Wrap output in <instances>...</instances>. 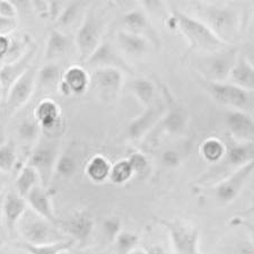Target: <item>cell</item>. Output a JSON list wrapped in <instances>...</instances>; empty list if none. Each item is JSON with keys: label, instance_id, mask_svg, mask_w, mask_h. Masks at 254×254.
<instances>
[{"label": "cell", "instance_id": "obj_20", "mask_svg": "<svg viewBox=\"0 0 254 254\" xmlns=\"http://www.w3.org/2000/svg\"><path fill=\"white\" fill-rule=\"evenodd\" d=\"M35 120L42 130L48 131V132H55L61 126L59 105L49 98L42 100L35 109Z\"/></svg>", "mask_w": 254, "mask_h": 254}, {"label": "cell", "instance_id": "obj_27", "mask_svg": "<svg viewBox=\"0 0 254 254\" xmlns=\"http://www.w3.org/2000/svg\"><path fill=\"white\" fill-rule=\"evenodd\" d=\"M40 178L38 172H36L32 166L24 165L22 169H20L17 178L15 180V190L18 192V193L23 196V198L26 199L28 193L34 189L35 187L40 186Z\"/></svg>", "mask_w": 254, "mask_h": 254}, {"label": "cell", "instance_id": "obj_22", "mask_svg": "<svg viewBox=\"0 0 254 254\" xmlns=\"http://www.w3.org/2000/svg\"><path fill=\"white\" fill-rule=\"evenodd\" d=\"M228 81L254 94V67L242 55H240Z\"/></svg>", "mask_w": 254, "mask_h": 254}, {"label": "cell", "instance_id": "obj_26", "mask_svg": "<svg viewBox=\"0 0 254 254\" xmlns=\"http://www.w3.org/2000/svg\"><path fill=\"white\" fill-rule=\"evenodd\" d=\"M112 165L102 155H95L86 165V175L94 183H103L110 178Z\"/></svg>", "mask_w": 254, "mask_h": 254}, {"label": "cell", "instance_id": "obj_37", "mask_svg": "<svg viewBox=\"0 0 254 254\" xmlns=\"http://www.w3.org/2000/svg\"><path fill=\"white\" fill-rule=\"evenodd\" d=\"M77 170L76 159L70 155H61L56 164V173L64 178H68L75 173Z\"/></svg>", "mask_w": 254, "mask_h": 254}, {"label": "cell", "instance_id": "obj_35", "mask_svg": "<svg viewBox=\"0 0 254 254\" xmlns=\"http://www.w3.org/2000/svg\"><path fill=\"white\" fill-rule=\"evenodd\" d=\"M81 7H83V3L80 1L70 2L68 3V5H65L63 13L59 16V18L56 20L57 26L61 28L71 26L72 24L79 18Z\"/></svg>", "mask_w": 254, "mask_h": 254}, {"label": "cell", "instance_id": "obj_11", "mask_svg": "<svg viewBox=\"0 0 254 254\" xmlns=\"http://www.w3.org/2000/svg\"><path fill=\"white\" fill-rule=\"evenodd\" d=\"M91 87L102 100L111 101L124 86V71L118 68H96L91 75Z\"/></svg>", "mask_w": 254, "mask_h": 254}, {"label": "cell", "instance_id": "obj_43", "mask_svg": "<svg viewBox=\"0 0 254 254\" xmlns=\"http://www.w3.org/2000/svg\"><path fill=\"white\" fill-rule=\"evenodd\" d=\"M16 26H17L16 19L0 17V35L9 34L11 31L15 30Z\"/></svg>", "mask_w": 254, "mask_h": 254}, {"label": "cell", "instance_id": "obj_21", "mask_svg": "<svg viewBox=\"0 0 254 254\" xmlns=\"http://www.w3.org/2000/svg\"><path fill=\"white\" fill-rule=\"evenodd\" d=\"M118 44L127 56L139 58L150 51L151 41L142 35L128 31H120L117 35Z\"/></svg>", "mask_w": 254, "mask_h": 254}, {"label": "cell", "instance_id": "obj_15", "mask_svg": "<svg viewBox=\"0 0 254 254\" xmlns=\"http://www.w3.org/2000/svg\"><path fill=\"white\" fill-rule=\"evenodd\" d=\"M226 127L235 141L254 145V118L243 111H231L226 114Z\"/></svg>", "mask_w": 254, "mask_h": 254}, {"label": "cell", "instance_id": "obj_18", "mask_svg": "<svg viewBox=\"0 0 254 254\" xmlns=\"http://www.w3.org/2000/svg\"><path fill=\"white\" fill-rule=\"evenodd\" d=\"M85 64L93 65L94 69L118 68L122 71H130L129 65L118 55L112 44L109 42H102L101 46L96 49V51L89 57Z\"/></svg>", "mask_w": 254, "mask_h": 254}, {"label": "cell", "instance_id": "obj_29", "mask_svg": "<svg viewBox=\"0 0 254 254\" xmlns=\"http://www.w3.org/2000/svg\"><path fill=\"white\" fill-rule=\"evenodd\" d=\"M70 39L60 30H52L46 44V58L51 60L58 58L68 50Z\"/></svg>", "mask_w": 254, "mask_h": 254}, {"label": "cell", "instance_id": "obj_49", "mask_svg": "<svg viewBox=\"0 0 254 254\" xmlns=\"http://www.w3.org/2000/svg\"><path fill=\"white\" fill-rule=\"evenodd\" d=\"M245 214H247V215L254 214V195H253V198H252L251 204H250V207L247 209V211H245Z\"/></svg>", "mask_w": 254, "mask_h": 254}, {"label": "cell", "instance_id": "obj_4", "mask_svg": "<svg viewBox=\"0 0 254 254\" xmlns=\"http://www.w3.org/2000/svg\"><path fill=\"white\" fill-rule=\"evenodd\" d=\"M17 231L23 237L24 242L34 245L53 244L71 240L60 231L58 225L50 223L33 211H26V214L18 223Z\"/></svg>", "mask_w": 254, "mask_h": 254}, {"label": "cell", "instance_id": "obj_32", "mask_svg": "<svg viewBox=\"0 0 254 254\" xmlns=\"http://www.w3.org/2000/svg\"><path fill=\"white\" fill-rule=\"evenodd\" d=\"M17 162V153L13 141L0 142V173L6 174L14 170Z\"/></svg>", "mask_w": 254, "mask_h": 254}, {"label": "cell", "instance_id": "obj_28", "mask_svg": "<svg viewBox=\"0 0 254 254\" xmlns=\"http://www.w3.org/2000/svg\"><path fill=\"white\" fill-rule=\"evenodd\" d=\"M131 91H132L139 103L145 109L154 104L155 95H156V86L151 80L147 78H137L132 81Z\"/></svg>", "mask_w": 254, "mask_h": 254}, {"label": "cell", "instance_id": "obj_13", "mask_svg": "<svg viewBox=\"0 0 254 254\" xmlns=\"http://www.w3.org/2000/svg\"><path fill=\"white\" fill-rule=\"evenodd\" d=\"M27 201L17 191L7 192L2 199V223L9 234L17 231L18 223L27 211Z\"/></svg>", "mask_w": 254, "mask_h": 254}, {"label": "cell", "instance_id": "obj_17", "mask_svg": "<svg viewBox=\"0 0 254 254\" xmlns=\"http://www.w3.org/2000/svg\"><path fill=\"white\" fill-rule=\"evenodd\" d=\"M91 85V76L84 68L73 65L65 70L63 80L58 85L60 93L64 95H80L85 93Z\"/></svg>", "mask_w": 254, "mask_h": 254}, {"label": "cell", "instance_id": "obj_12", "mask_svg": "<svg viewBox=\"0 0 254 254\" xmlns=\"http://www.w3.org/2000/svg\"><path fill=\"white\" fill-rule=\"evenodd\" d=\"M35 52L36 47L31 46L20 58L1 65L0 68V91L2 93L3 98L7 97L8 92L10 91L16 81L30 69Z\"/></svg>", "mask_w": 254, "mask_h": 254}, {"label": "cell", "instance_id": "obj_40", "mask_svg": "<svg viewBox=\"0 0 254 254\" xmlns=\"http://www.w3.org/2000/svg\"><path fill=\"white\" fill-rule=\"evenodd\" d=\"M181 162H182L181 155H180L176 150H173V149L165 150L162 155V163L166 167H170V169L179 167L181 165Z\"/></svg>", "mask_w": 254, "mask_h": 254}, {"label": "cell", "instance_id": "obj_36", "mask_svg": "<svg viewBox=\"0 0 254 254\" xmlns=\"http://www.w3.org/2000/svg\"><path fill=\"white\" fill-rule=\"evenodd\" d=\"M40 126L36 120H23L20 122L17 129L18 137L25 142H33L39 138L40 134Z\"/></svg>", "mask_w": 254, "mask_h": 254}, {"label": "cell", "instance_id": "obj_51", "mask_svg": "<svg viewBox=\"0 0 254 254\" xmlns=\"http://www.w3.org/2000/svg\"><path fill=\"white\" fill-rule=\"evenodd\" d=\"M2 199L0 198V225L2 223Z\"/></svg>", "mask_w": 254, "mask_h": 254}, {"label": "cell", "instance_id": "obj_16", "mask_svg": "<svg viewBox=\"0 0 254 254\" xmlns=\"http://www.w3.org/2000/svg\"><path fill=\"white\" fill-rule=\"evenodd\" d=\"M59 227L64 229L65 234L70 236L72 241L84 243L88 241L94 231L93 216L87 211H76L68 217L64 222H60Z\"/></svg>", "mask_w": 254, "mask_h": 254}, {"label": "cell", "instance_id": "obj_1", "mask_svg": "<svg viewBox=\"0 0 254 254\" xmlns=\"http://www.w3.org/2000/svg\"><path fill=\"white\" fill-rule=\"evenodd\" d=\"M203 22L220 41L233 46L240 35L241 15L235 8L217 3H202L196 17Z\"/></svg>", "mask_w": 254, "mask_h": 254}, {"label": "cell", "instance_id": "obj_44", "mask_svg": "<svg viewBox=\"0 0 254 254\" xmlns=\"http://www.w3.org/2000/svg\"><path fill=\"white\" fill-rule=\"evenodd\" d=\"M11 46V40L7 35H0V60L7 58Z\"/></svg>", "mask_w": 254, "mask_h": 254}, {"label": "cell", "instance_id": "obj_14", "mask_svg": "<svg viewBox=\"0 0 254 254\" xmlns=\"http://www.w3.org/2000/svg\"><path fill=\"white\" fill-rule=\"evenodd\" d=\"M164 113L165 110L159 104H153L149 108H146L140 116L130 122L127 128V134L129 139L133 141L140 140L156 126L158 121L162 120Z\"/></svg>", "mask_w": 254, "mask_h": 254}, {"label": "cell", "instance_id": "obj_23", "mask_svg": "<svg viewBox=\"0 0 254 254\" xmlns=\"http://www.w3.org/2000/svg\"><path fill=\"white\" fill-rule=\"evenodd\" d=\"M188 113L181 106H172L164 113L161 120L162 129L170 134H181L188 126Z\"/></svg>", "mask_w": 254, "mask_h": 254}, {"label": "cell", "instance_id": "obj_3", "mask_svg": "<svg viewBox=\"0 0 254 254\" xmlns=\"http://www.w3.org/2000/svg\"><path fill=\"white\" fill-rule=\"evenodd\" d=\"M240 55L241 53L234 46L219 51L204 53L196 64V69L201 79L209 83L228 81Z\"/></svg>", "mask_w": 254, "mask_h": 254}, {"label": "cell", "instance_id": "obj_25", "mask_svg": "<svg viewBox=\"0 0 254 254\" xmlns=\"http://www.w3.org/2000/svg\"><path fill=\"white\" fill-rule=\"evenodd\" d=\"M200 155L207 163L216 164L223 161L226 156L227 146L219 138L210 137L203 140L200 145Z\"/></svg>", "mask_w": 254, "mask_h": 254}, {"label": "cell", "instance_id": "obj_50", "mask_svg": "<svg viewBox=\"0 0 254 254\" xmlns=\"http://www.w3.org/2000/svg\"><path fill=\"white\" fill-rule=\"evenodd\" d=\"M130 254H146V252H145V250H143V249H136V250H134V251L133 252H131Z\"/></svg>", "mask_w": 254, "mask_h": 254}, {"label": "cell", "instance_id": "obj_48", "mask_svg": "<svg viewBox=\"0 0 254 254\" xmlns=\"http://www.w3.org/2000/svg\"><path fill=\"white\" fill-rule=\"evenodd\" d=\"M1 174L2 173H0V198H1V195L3 193V191H5V188H6V180Z\"/></svg>", "mask_w": 254, "mask_h": 254}, {"label": "cell", "instance_id": "obj_39", "mask_svg": "<svg viewBox=\"0 0 254 254\" xmlns=\"http://www.w3.org/2000/svg\"><path fill=\"white\" fill-rule=\"evenodd\" d=\"M127 159H128L131 169H132L134 174H142L145 173L147 169H148V158L146 157L145 154L140 153V151H134V153L130 154L129 157Z\"/></svg>", "mask_w": 254, "mask_h": 254}, {"label": "cell", "instance_id": "obj_5", "mask_svg": "<svg viewBox=\"0 0 254 254\" xmlns=\"http://www.w3.org/2000/svg\"><path fill=\"white\" fill-rule=\"evenodd\" d=\"M157 222L166 228L174 251L178 254H201L200 252V233L192 224L181 219H162Z\"/></svg>", "mask_w": 254, "mask_h": 254}, {"label": "cell", "instance_id": "obj_6", "mask_svg": "<svg viewBox=\"0 0 254 254\" xmlns=\"http://www.w3.org/2000/svg\"><path fill=\"white\" fill-rule=\"evenodd\" d=\"M203 83L206 84L207 92L212 100L233 111L248 112L253 106L254 94L247 92L231 81H224V83L203 81Z\"/></svg>", "mask_w": 254, "mask_h": 254}, {"label": "cell", "instance_id": "obj_24", "mask_svg": "<svg viewBox=\"0 0 254 254\" xmlns=\"http://www.w3.org/2000/svg\"><path fill=\"white\" fill-rule=\"evenodd\" d=\"M122 23H124L126 27L125 31L134 33V34L138 35H142L150 40L149 34L151 33V27L149 18L147 16L146 11L141 9V8H134V9L128 11L124 16V18H122Z\"/></svg>", "mask_w": 254, "mask_h": 254}, {"label": "cell", "instance_id": "obj_7", "mask_svg": "<svg viewBox=\"0 0 254 254\" xmlns=\"http://www.w3.org/2000/svg\"><path fill=\"white\" fill-rule=\"evenodd\" d=\"M102 33L103 22L95 11L89 10L76 34V47L83 63H86L101 46Z\"/></svg>", "mask_w": 254, "mask_h": 254}, {"label": "cell", "instance_id": "obj_45", "mask_svg": "<svg viewBox=\"0 0 254 254\" xmlns=\"http://www.w3.org/2000/svg\"><path fill=\"white\" fill-rule=\"evenodd\" d=\"M36 13L42 17L49 18V1H31Z\"/></svg>", "mask_w": 254, "mask_h": 254}, {"label": "cell", "instance_id": "obj_8", "mask_svg": "<svg viewBox=\"0 0 254 254\" xmlns=\"http://www.w3.org/2000/svg\"><path fill=\"white\" fill-rule=\"evenodd\" d=\"M254 173V161L239 167L232 172L227 178L216 184L214 193L218 202L223 204L232 203L239 198L242 190L251 175Z\"/></svg>", "mask_w": 254, "mask_h": 254}, {"label": "cell", "instance_id": "obj_38", "mask_svg": "<svg viewBox=\"0 0 254 254\" xmlns=\"http://www.w3.org/2000/svg\"><path fill=\"white\" fill-rule=\"evenodd\" d=\"M122 232V223L119 217L111 216L104 219L103 222V233L110 241L114 242L117 236Z\"/></svg>", "mask_w": 254, "mask_h": 254}, {"label": "cell", "instance_id": "obj_46", "mask_svg": "<svg viewBox=\"0 0 254 254\" xmlns=\"http://www.w3.org/2000/svg\"><path fill=\"white\" fill-rule=\"evenodd\" d=\"M146 254H169V252L159 244H148L143 247Z\"/></svg>", "mask_w": 254, "mask_h": 254}, {"label": "cell", "instance_id": "obj_53", "mask_svg": "<svg viewBox=\"0 0 254 254\" xmlns=\"http://www.w3.org/2000/svg\"><path fill=\"white\" fill-rule=\"evenodd\" d=\"M2 245H3V240L1 239V237H0V249L2 248Z\"/></svg>", "mask_w": 254, "mask_h": 254}, {"label": "cell", "instance_id": "obj_2", "mask_svg": "<svg viewBox=\"0 0 254 254\" xmlns=\"http://www.w3.org/2000/svg\"><path fill=\"white\" fill-rule=\"evenodd\" d=\"M171 20H173L175 27L179 28L180 32L184 35V38L188 40L192 50L210 53L231 47L217 38L201 20L186 14L178 8H172Z\"/></svg>", "mask_w": 254, "mask_h": 254}, {"label": "cell", "instance_id": "obj_33", "mask_svg": "<svg viewBox=\"0 0 254 254\" xmlns=\"http://www.w3.org/2000/svg\"><path fill=\"white\" fill-rule=\"evenodd\" d=\"M133 174L134 173L132 169H131L128 159H120V161H118L116 164L112 165L109 180L113 184L121 186V184H125L130 181Z\"/></svg>", "mask_w": 254, "mask_h": 254}, {"label": "cell", "instance_id": "obj_54", "mask_svg": "<svg viewBox=\"0 0 254 254\" xmlns=\"http://www.w3.org/2000/svg\"><path fill=\"white\" fill-rule=\"evenodd\" d=\"M58 254H70V253H69L68 251H63V252H60V253H58Z\"/></svg>", "mask_w": 254, "mask_h": 254}, {"label": "cell", "instance_id": "obj_34", "mask_svg": "<svg viewBox=\"0 0 254 254\" xmlns=\"http://www.w3.org/2000/svg\"><path fill=\"white\" fill-rule=\"evenodd\" d=\"M139 241L140 239L134 233L122 231L113 242L117 254H130L133 252L134 250L138 249Z\"/></svg>", "mask_w": 254, "mask_h": 254}, {"label": "cell", "instance_id": "obj_19", "mask_svg": "<svg viewBox=\"0 0 254 254\" xmlns=\"http://www.w3.org/2000/svg\"><path fill=\"white\" fill-rule=\"evenodd\" d=\"M26 201L33 212H35L36 215L59 226L60 222L57 218L55 210H53L50 195L47 192L46 188H43L41 184L35 187L26 196Z\"/></svg>", "mask_w": 254, "mask_h": 254}, {"label": "cell", "instance_id": "obj_30", "mask_svg": "<svg viewBox=\"0 0 254 254\" xmlns=\"http://www.w3.org/2000/svg\"><path fill=\"white\" fill-rule=\"evenodd\" d=\"M73 241L67 240L63 242H58V243L53 244H42V245H34L23 242L18 247L22 248L23 250L28 254H58L63 251H69L72 248Z\"/></svg>", "mask_w": 254, "mask_h": 254}, {"label": "cell", "instance_id": "obj_31", "mask_svg": "<svg viewBox=\"0 0 254 254\" xmlns=\"http://www.w3.org/2000/svg\"><path fill=\"white\" fill-rule=\"evenodd\" d=\"M63 72L58 64H44L38 71V83L41 87H52L56 84H60L63 80Z\"/></svg>", "mask_w": 254, "mask_h": 254}, {"label": "cell", "instance_id": "obj_41", "mask_svg": "<svg viewBox=\"0 0 254 254\" xmlns=\"http://www.w3.org/2000/svg\"><path fill=\"white\" fill-rule=\"evenodd\" d=\"M16 15H17V8L13 1H7V0L0 1V17L16 19Z\"/></svg>", "mask_w": 254, "mask_h": 254}, {"label": "cell", "instance_id": "obj_42", "mask_svg": "<svg viewBox=\"0 0 254 254\" xmlns=\"http://www.w3.org/2000/svg\"><path fill=\"white\" fill-rule=\"evenodd\" d=\"M64 6L63 1H49V18L51 20L58 19Z\"/></svg>", "mask_w": 254, "mask_h": 254}, {"label": "cell", "instance_id": "obj_9", "mask_svg": "<svg viewBox=\"0 0 254 254\" xmlns=\"http://www.w3.org/2000/svg\"><path fill=\"white\" fill-rule=\"evenodd\" d=\"M38 71L39 69L35 65H31L30 69L16 81L8 92L5 98V113L7 119H9L14 114L25 105L34 92L36 83H38Z\"/></svg>", "mask_w": 254, "mask_h": 254}, {"label": "cell", "instance_id": "obj_47", "mask_svg": "<svg viewBox=\"0 0 254 254\" xmlns=\"http://www.w3.org/2000/svg\"><path fill=\"white\" fill-rule=\"evenodd\" d=\"M242 55V53H241ZM244 57L245 59H247L250 64H251L253 67H254V46L253 47H251V48H249L248 49V51L244 53V55H242Z\"/></svg>", "mask_w": 254, "mask_h": 254}, {"label": "cell", "instance_id": "obj_10", "mask_svg": "<svg viewBox=\"0 0 254 254\" xmlns=\"http://www.w3.org/2000/svg\"><path fill=\"white\" fill-rule=\"evenodd\" d=\"M58 157L56 143L41 141L28 158L27 164L38 172L41 186L43 188L49 186L53 174L56 173V164Z\"/></svg>", "mask_w": 254, "mask_h": 254}, {"label": "cell", "instance_id": "obj_52", "mask_svg": "<svg viewBox=\"0 0 254 254\" xmlns=\"http://www.w3.org/2000/svg\"><path fill=\"white\" fill-rule=\"evenodd\" d=\"M76 254H96V253H93V252H78Z\"/></svg>", "mask_w": 254, "mask_h": 254}]
</instances>
